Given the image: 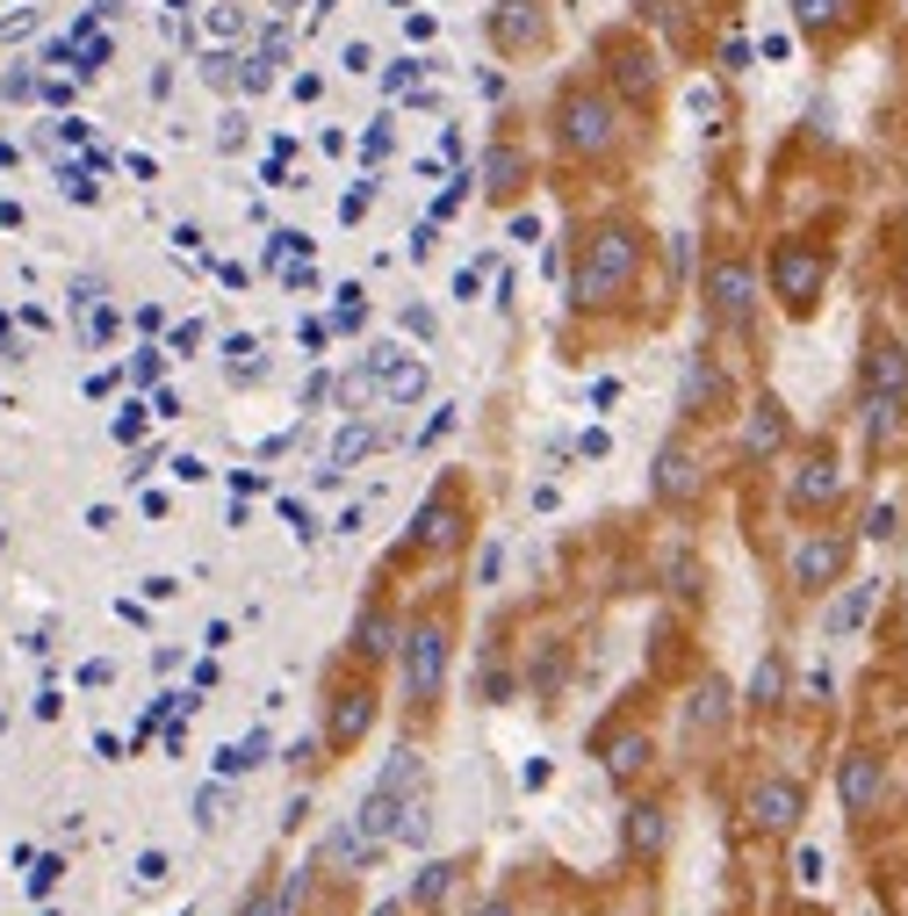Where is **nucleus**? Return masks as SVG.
I'll use <instances>...</instances> for the list:
<instances>
[{
	"label": "nucleus",
	"instance_id": "nucleus-24",
	"mask_svg": "<svg viewBox=\"0 0 908 916\" xmlns=\"http://www.w3.org/2000/svg\"><path fill=\"white\" fill-rule=\"evenodd\" d=\"M642 758H650V743H642V737H621V743H613V758H606V766H613V780H627V772H635Z\"/></svg>",
	"mask_w": 908,
	"mask_h": 916
},
{
	"label": "nucleus",
	"instance_id": "nucleus-22",
	"mask_svg": "<svg viewBox=\"0 0 908 916\" xmlns=\"http://www.w3.org/2000/svg\"><path fill=\"white\" fill-rule=\"evenodd\" d=\"M224 772H253V766H267V737H245V743H231V751L217 758Z\"/></svg>",
	"mask_w": 908,
	"mask_h": 916
},
{
	"label": "nucleus",
	"instance_id": "nucleus-17",
	"mask_svg": "<svg viewBox=\"0 0 908 916\" xmlns=\"http://www.w3.org/2000/svg\"><path fill=\"white\" fill-rule=\"evenodd\" d=\"M829 498H837V462H808L793 477V506L808 513V506H829Z\"/></svg>",
	"mask_w": 908,
	"mask_h": 916
},
{
	"label": "nucleus",
	"instance_id": "nucleus-27",
	"mask_svg": "<svg viewBox=\"0 0 908 916\" xmlns=\"http://www.w3.org/2000/svg\"><path fill=\"white\" fill-rule=\"evenodd\" d=\"M209 29H217V37H238V29H245L238 0H224V8H209Z\"/></svg>",
	"mask_w": 908,
	"mask_h": 916
},
{
	"label": "nucleus",
	"instance_id": "nucleus-12",
	"mask_svg": "<svg viewBox=\"0 0 908 916\" xmlns=\"http://www.w3.org/2000/svg\"><path fill=\"white\" fill-rule=\"evenodd\" d=\"M866 397H895V405H908V361H901V347H887V340L866 347Z\"/></svg>",
	"mask_w": 908,
	"mask_h": 916
},
{
	"label": "nucleus",
	"instance_id": "nucleus-13",
	"mask_svg": "<svg viewBox=\"0 0 908 916\" xmlns=\"http://www.w3.org/2000/svg\"><path fill=\"white\" fill-rule=\"evenodd\" d=\"M519 181H527V152L519 145H490L484 152V188L490 195H519Z\"/></svg>",
	"mask_w": 908,
	"mask_h": 916
},
{
	"label": "nucleus",
	"instance_id": "nucleus-19",
	"mask_svg": "<svg viewBox=\"0 0 908 916\" xmlns=\"http://www.w3.org/2000/svg\"><path fill=\"white\" fill-rule=\"evenodd\" d=\"M706 405H721V376H714V361H692V376H685V411L700 419Z\"/></svg>",
	"mask_w": 908,
	"mask_h": 916
},
{
	"label": "nucleus",
	"instance_id": "nucleus-20",
	"mask_svg": "<svg viewBox=\"0 0 908 916\" xmlns=\"http://www.w3.org/2000/svg\"><path fill=\"white\" fill-rule=\"evenodd\" d=\"M866 614H872V585H851V592L837 600V614H829V635H851Z\"/></svg>",
	"mask_w": 908,
	"mask_h": 916
},
{
	"label": "nucleus",
	"instance_id": "nucleus-29",
	"mask_svg": "<svg viewBox=\"0 0 908 916\" xmlns=\"http://www.w3.org/2000/svg\"><path fill=\"white\" fill-rule=\"evenodd\" d=\"M224 808H231V793H224V787H209V793H203V822H209V830L224 822Z\"/></svg>",
	"mask_w": 908,
	"mask_h": 916
},
{
	"label": "nucleus",
	"instance_id": "nucleus-15",
	"mask_svg": "<svg viewBox=\"0 0 908 916\" xmlns=\"http://www.w3.org/2000/svg\"><path fill=\"white\" fill-rule=\"evenodd\" d=\"M419 542H426V548H455V542H461V506H455L448 491L419 513Z\"/></svg>",
	"mask_w": 908,
	"mask_h": 916
},
{
	"label": "nucleus",
	"instance_id": "nucleus-11",
	"mask_svg": "<svg viewBox=\"0 0 908 916\" xmlns=\"http://www.w3.org/2000/svg\"><path fill=\"white\" fill-rule=\"evenodd\" d=\"M692 491H700V455H692L685 440H671V448L656 455V498H671V506H685Z\"/></svg>",
	"mask_w": 908,
	"mask_h": 916
},
{
	"label": "nucleus",
	"instance_id": "nucleus-16",
	"mask_svg": "<svg viewBox=\"0 0 908 916\" xmlns=\"http://www.w3.org/2000/svg\"><path fill=\"white\" fill-rule=\"evenodd\" d=\"M858 0H793V22L808 29V37H837L843 22H851Z\"/></svg>",
	"mask_w": 908,
	"mask_h": 916
},
{
	"label": "nucleus",
	"instance_id": "nucleus-26",
	"mask_svg": "<svg viewBox=\"0 0 908 916\" xmlns=\"http://www.w3.org/2000/svg\"><path fill=\"white\" fill-rule=\"evenodd\" d=\"M779 685H787V664H779V656H764V664H758V685H750V693H758V700H779Z\"/></svg>",
	"mask_w": 908,
	"mask_h": 916
},
{
	"label": "nucleus",
	"instance_id": "nucleus-8",
	"mask_svg": "<svg viewBox=\"0 0 908 916\" xmlns=\"http://www.w3.org/2000/svg\"><path fill=\"white\" fill-rule=\"evenodd\" d=\"M368 722H375V693H368V685H340V693H332L325 743H332V751H346V743L368 737Z\"/></svg>",
	"mask_w": 908,
	"mask_h": 916
},
{
	"label": "nucleus",
	"instance_id": "nucleus-3",
	"mask_svg": "<svg viewBox=\"0 0 908 916\" xmlns=\"http://www.w3.org/2000/svg\"><path fill=\"white\" fill-rule=\"evenodd\" d=\"M598 58H606V95L613 101H656V87H664L656 43H642L635 29H606V37H598Z\"/></svg>",
	"mask_w": 908,
	"mask_h": 916
},
{
	"label": "nucleus",
	"instance_id": "nucleus-30",
	"mask_svg": "<svg viewBox=\"0 0 908 916\" xmlns=\"http://www.w3.org/2000/svg\"><path fill=\"white\" fill-rule=\"evenodd\" d=\"M793 874H800V880H808V888H814V880H822V851H800V859H793Z\"/></svg>",
	"mask_w": 908,
	"mask_h": 916
},
{
	"label": "nucleus",
	"instance_id": "nucleus-2",
	"mask_svg": "<svg viewBox=\"0 0 908 916\" xmlns=\"http://www.w3.org/2000/svg\"><path fill=\"white\" fill-rule=\"evenodd\" d=\"M621 101L606 95L598 80H569L556 95V145L577 152V159H606L613 145H621Z\"/></svg>",
	"mask_w": 908,
	"mask_h": 916
},
{
	"label": "nucleus",
	"instance_id": "nucleus-6",
	"mask_svg": "<svg viewBox=\"0 0 908 916\" xmlns=\"http://www.w3.org/2000/svg\"><path fill=\"white\" fill-rule=\"evenodd\" d=\"M822 253L814 246H800V238H787V246L772 253V296L787 303V311H808L814 296H822Z\"/></svg>",
	"mask_w": 908,
	"mask_h": 916
},
{
	"label": "nucleus",
	"instance_id": "nucleus-9",
	"mask_svg": "<svg viewBox=\"0 0 908 916\" xmlns=\"http://www.w3.org/2000/svg\"><path fill=\"white\" fill-rule=\"evenodd\" d=\"M837 571H843V542H837V534H814V542L793 548V585L800 592H822Z\"/></svg>",
	"mask_w": 908,
	"mask_h": 916
},
{
	"label": "nucleus",
	"instance_id": "nucleus-5",
	"mask_svg": "<svg viewBox=\"0 0 908 916\" xmlns=\"http://www.w3.org/2000/svg\"><path fill=\"white\" fill-rule=\"evenodd\" d=\"M440 679H448V628H440V621H419V628L404 635V693L440 700Z\"/></svg>",
	"mask_w": 908,
	"mask_h": 916
},
{
	"label": "nucleus",
	"instance_id": "nucleus-23",
	"mask_svg": "<svg viewBox=\"0 0 908 916\" xmlns=\"http://www.w3.org/2000/svg\"><path fill=\"white\" fill-rule=\"evenodd\" d=\"M368 448H375V433H368V426H346V433H340V448H332V469H353Z\"/></svg>",
	"mask_w": 908,
	"mask_h": 916
},
{
	"label": "nucleus",
	"instance_id": "nucleus-18",
	"mask_svg": "<svg viewBox=\"0 0 908 916\" xmlns=\"http://www.w3.org/2000/svg\"><path fill=\"white\" fill-rule=\"evenodd\" d=\"M779 440H787V419H779V405H758V411H750V426H743V448H750V455H772Z\"/></svg>",
	"mask_w": 908,
	"mask_h": 916
},
{
	"label": "nucleus",
	"instance_id": "nucleus-25",
	"mask_svg": "<svg viewBox=\"0 0 908 916\" xmlns=\"http://www.w3.org/2000/svg\"><path fill=\"white\" fill-rule=\"evenodd\" d=\"M390 650V621L382 614H361V656H382Z\"/></svg>",
	"mask_w": 908,
	"mask_h": 916
},
{
	"label": "nucleus",
	"instance_id": "nucleus-14",
	"mask_svg": "<svg viewBox=\"0 0 908 916\" xmlns=\"http://www.w3.org/2000/svg\"><path fill=\"white\" fill-rule=\"evenodd\" d=\"M872 801H880V766H872L866 751L843 758V808H851V816H866Z\"/></svg>",
	"mask_w": 908,
	"mask_h": 916
},
{
	"label": "nucleus",
	"instance_id": "nucleus-1",
	"mask_svg": "<svg viewBox=\"0 0 908 916\" xmlns=\"http://www.w3.org/2000/svg\"><path fill=\"white\" fill-rule=\"evenodd\" d=\"M635 267H642V232L635 224H598V232H584V246H577L569 296L577 303H613V296H627Z\"/></svg>",
	"mask_w": 908,
	"mask_h": 916
},
{
	"label": "nucleus",
	"instance_id": "nucleus-4",
	"mask_svg": "<svg viewBox=\"0 0 908 916\" xmlns=\"http://www.w3.org/2000/svg\"><path fill=\"white\" fill-rule=\"evenodd\" d=\"M484 29L505 58H534V51H548V0H498Z\"/></svg>",
	"mask_w": 908,
	"mask_h": 916
},
{
	"label": "nucleus",
	"instance_id": "nucleus-10",
	"mask_svg": "<svg viewBox=\"0 0 908 916\" xmlns=\"http://www.w3.org/2000/svg\"><path fill=\"white\" fill-rule=\"evenodd\" d=\"M750 822H764V830H793V822H800V787L793 780H758V787H750Z\"/></svg>",
	"mask_w": 908,
	"mask_h": 916
},
{
	"label": "nucleus",
	"instance_id": "nucleus-7",
	"mask_svg": "<svg viewBox=\"0 0 908 916\" xmlns=\"http://www.w3.org/2000/svg\"><path fill=\"white\" fill-rule=\"evenodd\" d=\"M750 303H758V274H750L743 261H714L706 267V311H714L721 325H743Z\"/></svg>",
	"mask_w": 908,
	"mask_h": 916
},
{
	"label": "nucleus",
	"instance_id": "nucleus-28",
	"mask_svg": "<svg viewBox=\"0 0 908 916\" xmlns=\"http://www.w3.org/2000/svg\"><path fill=\"white\" fill-rule=\"evenodd\" d=\"M866 527L887 542V534H901V513H895V506H872V513H866Z\"/></svg>",
	"mask_w": 908,
	"mask_h": 916
},
{
	"label": "nucleus",
	"instance_id": "nucleus-21",
	"mask_svg": "<svg viewBox=\"0 0 908 916\" xmlns=\"http://www.w3.org/2000/svg\"><path fill=\"white\" fill-rule=\"evenodd\" d=\"M627 845H635V851L664 845V808H627Z\"/></svg>",
	"mask_w": 908,
	"mask_h": 916
}]
</instances>
